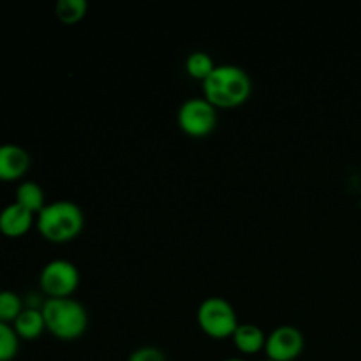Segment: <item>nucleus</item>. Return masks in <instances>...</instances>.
Here are the masks:
<instances>
[{
	"mask_svg": "<svg viewBox=\"0 0 361 361\" xmlns=\"http://www.w3.org/2000/svg\"><path fill=\"white\" fill-rule=\"evenodd\" d=\"M252 80L243 67L236 63H219L203 81V97L215 108H236L249 101Z\"/></svg>",
	"mask_w": 361,
	"mask_h": 361,
	"instance_id": "nucleus-1",
	"label": "nucleus"
},
{
	"mask_svg": "<svg viewBox=\"0 0 361 361\" xmlns=\"http://www.w3.org/2000/svg\"><path fill=\"white\" fill-rule=\"evenodd\" d=\"M35 228L51 243L73 242L85 228V212L74 201H51L35 215Z\"/></svg>",
	"mask_w": 361,
	"mask_h": 361,
	"instance_id": "nucleus-2",
	"label": "nucleus"
},
{
	"mask_svg": "<svg viewBox=\"0 0 361 361\" xmlns=\"http://www.w3.org/2000/svg\"><path fill=\"white\" fill-rule=\"evenodd\" d=\"M46 330L59 341H76L87 331L88 312L81 302L69 298H46L41 305Z\"/></svg>",
	"mask_w": 361,
	"mask_h": 361,
	"instance_id": "nucleus-3",
	"label": "nucleus"
},
{
	"mask_svg": "<svg viewBox=\"0 0 361 361\" xmlns=\"http://www.w3.org/2000/svg\"><path fill=\"white\" fill-rule=\"evenodd\" d=\"M196 319L201 330L212 338L233 337L238 328V314L235 307L222 296H208L200 303L196 310Z\"/></svg>",
	"mask_w": 361,
	"mask_h": 361,
	"instance_id": "nucleus-4",
	"label": "nucleus"
},
{
	"mask_svg": "<svg viewBox=\"0 0 361 361\" xmlns=\"http://www.w3.org/2000/svg\"><path fill=\"white\" fill-rule=\"evenodd\" d=\"M217 120V108L203 95L185 99L176 111L180 130L192 137H204L214 133Z\"/></svg>",
	"mask_w": 361,
	"mask_h": 361,
	"instance_id": "nucleus-5",
	"label": "nucleus"
},
{
	"mask_svg": "<svg viewBox=\"0 0 361 361\" xmlns=\"http://www.w3.org/2000/svg\"><path fill=\"white\" fill-rule=\"evenodd\" d=\"M39 286L48 298H69L80 286V270L69 259H51L39 274Z\"/></svg>",
	"mask_w": 361,
	"mask_h": 361,
	"instance_id": "nucleus-6",
	"label": "nucleus"
},
{
	"mask_svg": "<svg viewBox=\"0 0 361 361\" xmlns=\"http://www.w3.org/2000/svg\"><path fill=\"white\" fill-rule=\"evenodd\" d=\"M305 348L303 334L293 324H281L267 335L264 355L271 361H293L300 358Z\"/></svg>",
	"mask_w": 361,
	"mask_h": 361,
	"instance_id": "nucleus-7",
	"label": "nucleus"
},
{
	"mask_svg": "<svg viewBox=\"0 0 361 361\" xmlns=\"http://www.w3.org/2000/svg\"><path fill=\"white\" fill-rule=\"evenodd\" d=\"M32 157L23 147L16 143L0 145V180L14 182L27 175Z\"/></svg>",
	"mask_w": 361,
	"mask_h": 361,
	"instance_id": "nucleus-8",
	"label": "nucleus"
},
{
	"mask_svg": "<svg viewBox=\"0 0 361 361\" xmlns=\"http://www.w3.org/2000/svg\"><path fill=\"white\" fill-rule=\"evenodd\" d=\"M35 224V214L28 212L21 204L9 203L0 210V233L9 238H20L30 231Z\"/></svg>",
	"mask_w": 361,
	"mask_h": 361,
	"instance_id": "nucleus-9",
	"label": "nucleus"
},
{
	"mask_svg": "<svg viewBox=\"0 0 361 361\" xmlns=\"http://www.w3.org/2000/svg\"><path fill=\"white\" fill-rule=\"evenodd\" d=\"M231 338L235 348L243 355H256L264 351L267 344V334L263 328L254 323H240Z\"/></svg>",
	"mask_w": 361,
	"mask_h": 361,
	"instance_id": "nucleus-10",
	"label": "nucleus"
},
{
	"mask_svg": "<svg viewBox=\"0 0 361 361\" xmlns=\"http://www.w3.org/2000/svg\"><path fill=\"white\" fill-rule=\"evenodd\" d=\"M14 331L23 341H35L46 330L44 317H42L41 307H25L20 316L13 323Z\"/></svg>",
	"mask_w": 361,
	"mask_h": 361,
	"instance_id": "nucleus-11",
	"label": "nucleus"
},
{
	"mask_svg": "<svg viewBox=\"0 0 361 361\" xmlns=\"http://www.w3.org/2000/svg\"><path fill=\"white\" fill-rule=\"evenodd\" d=\"M14 201L35 215L46 207L44 190L34 180H25L16 187V200Z\"/></svg>",
	"mask_w": 361,
	"mask_h": 361,
	"instance_id": "nucleus-12",
	"label": "nucleus"
},
{
	"mask_svg": "<svg viewBox=\"0 0 361 361\" xmlns=\"http://www.w3.org/2000/svg\"><path fill=\"white\" fill-rule=\"evenodd\" d=\"M217 63L214 62L210 53L201 51V49H196V51L189 53L185 59V71L190 78L194 80L204 81L212 74V71L215 69Z\"/></svg>",
	"mask_w": 361,
	"mask_h": 361,
	"instance_id": "nucleus-13",
	"label": "nucleus"
},
{
	"mask_svg": "<svg viewBox=\"0 0 361 361\" xmlns=\"http://www.w3.org/2000/svg\"><path fill=\"white\" fill-rule=\"evenodd\" d=\"M88 13L87 0H59L55 4V14L62 23L73 25L83 20Z\"/></svg>",
	"mask_w": 361,
	"mask_h": 361,
	"instance_id": "nucleus-14",
	"label": "nucleus"
},
{
	"mask_svg": "<svg viewBox=\"0 0 361 361\" xmlns=\"http://www.w3.org/2000/svg\"><path fill=\"white\" fill-rule=\"evenodd\" d=\"M23 309V300L18 293L9 291V289L0 291V323H14Z\"/></svg>",
	"mask_w": 361,
	"mask_h": 361,
	"instance_id": "nucleus-15",
	"label": "nucleus"
},
{
	"mask_svg": "<svg viewBox=\"0 0 361 361\" xmlns=\"http://www.w3.org/2000/svg\"><path fill=\"white\" fill-rule=\"evenodd\" d=\"M18 351H20V337L14 331L13 324L0 323V361L14 360Z\"/></svg>",
	"mask_w": 361,
	"mask_h": 361,
	"instance_id": "nucleus-16",
	"label": "nucleus"
},
{
	"mask_svg": "<svg viewBox=\"0 0 361 361\" xmlns=\"http://www.w3.org/2000/svg\"><path fill=\"white\" fill-rule=\"evenodd\" d=\"M127 361H168V358H166L164 351L155 345H141L130 353Z\"/></svg>",
	"mask_w": 361,
	"mask_h": 361,
	"instance_id": "nucleus-17",
	"label": "nucleus"
},
{
	"mask_svg": "<svg viewBox=\"0 0 361 361\" xmlns=\"http://www.w3.org/2000/svg\"><path fill=\"white\" fill-rule=\"evenodd\" d=\"M222 361H247L245 358H240V356H231V358H226Z\"/></svg>",
	"mask_w": 361,
	"mask_h": 361,
	"instance_id": "nucleus-18",
	"label": "nucleus"
},
{
	"mask_svg": "<svg viewBox=\"0 0 361 361\" xmlns=\"http://www.w3.org/2000/svg\"><path fill=\"white\" fill-rule=\"evenodd\" d=\"M264 361H271V360H264Z\"/></svg>",
	"mask_w": 361,
	"mask_h": 361,
	"instance_id": "nucleus-19",
	"label": "nucleus"
}]
</instances>
